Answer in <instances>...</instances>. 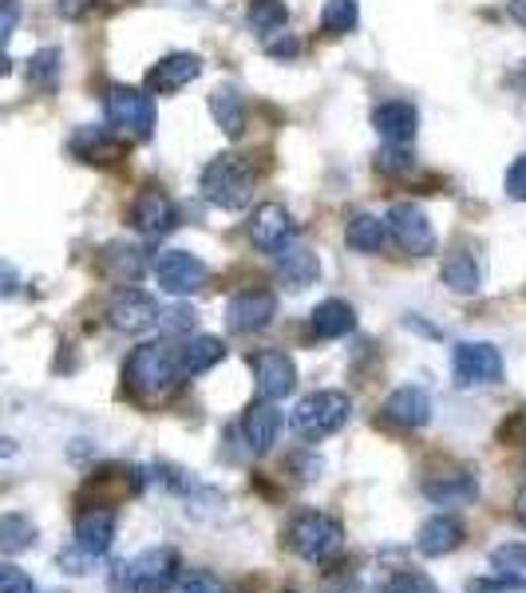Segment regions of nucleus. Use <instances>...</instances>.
<instances>
[{"instance_id": "f257e3e1", "label": "nucleus", "mask_w": 526, "mask_h": 593, "mask_svg": "<svg viewBox=\"0 0 526 593\" xmlns=\"http://www.w3.org/2000/svg\"><path fill=\"white\" fill-rule=\"evenodd\" d=\"M123 384L127 392L139 396L142 403H155L162 396H171L174 384L179 380V349H171L167 341L155 344H139V349L127 356L123 364Z\"/></svg>"}, {"instance_id": "f03ea898", "label": "nucleus", "mask_w": 526, "mask_h": 593, "mask_svg": "<svg viewBox=\"0 0 526 593\" xmlns=\"http://www.w3.org/2000/svg\"><path fill=\"white\" fill-rule=\"evenodd\" d=\"M183 578V558L174 546H151L135 554L132 562L112 566V590L115 593H171Z\"/></svg>"}, {"instance_id": "7ed1b4c3", "label": "nucleus", "mask_w": 526, "mask_h": 593, "mask_svg": "<svg viewBox=\"0 0 526 593\" xmlns=\"http://www.w3.org/2000/svg\"><path fill=\"white\" fill-rule=\"evenodd\" d=\"M353 415V400L344 392H309L294 412H289V427L297 440L313 443L324 435H336Z\"/></svg>"}, {"instance_id": "20e7f679", "label": "nucleus", "mask_w": 526, "mask_h": 593, "mask_svg": "<svg viewBox=\"0 0 526 593\" xmlns=\"http://www.w3.org/2000/svg\"><path fill=\"white\" fill-rule=\"evenodd\" d=\"M203 194L218 210H242L245 202L253 198L250 162H242L238 155H218V159H210L203 171Z\"/></svg>"}, {"instance_id": "39448f33", "label": "nucleus", "mask_w": 526, "mask_h": 593, "mask_svg": "<svg viewBox=\"0 0 526 593\" xmlns=\"http://www.w3.org/2000/svg\"><path fill=\"white\" fill-rule=\"evenodd\" d=\"M289 550L297 554V558H305V562H333L336 554H341L344 546V531L336 518H329V514H297L294 526H289Z\"/></svg>"}, {"instance_id": "423d86ee", "label": "nucleus", "mask_w": 526, "mask_h": 593, "mask_svg": "<svg viewBox=\"0 0 526 593\" xmlns=\"http://www.w3.org/2000/svg\"><path fill=\"white\" fill-rule=\"evenodd\" d=\"M107 119L115 132H127L135 139H151L155 135V100L151 91L139 88H112L107 91Z\"/></svg>"}, {"instance_id": "0eeeda50", "label": "nucleus", "mask_w": 526, "mask_h": 593, "mask_svg": "<svg viewBox=\"0 0 526 593\" xmlns=\"http://www.w3.org/2000/svg\"><path fill=\"white\" fill-rule=\"evenodd\" d=\"M388 233L396 238V246L412 258H432L435 253V230L427 214L415 206V202H396L392 210H388Z\"/></svg>"}, {"instance_id": "6e6552de", "label": "nucleus", "mask_w": 526, "mask_h": 593, "mask_svg": "<svg viewBox=\"0 0 526 593\" xmlns=\"http://www.w3.org/2000/svg\"><path fill=\"white\" fill-rule=\"evenodd\" d=\"M451 368H456L459 388H483V384L503 380V352L487 341H467L451 356Z\"/></svg>"}, {"instance_id": "1a4fd4ad", "label": "nucleus", "mask_w": 526, "mask_h": 593, "mask_svg": "<svg viewBox=\"0 0 526 593\" xmlns=\"http://www.w3.org/2000/svg\"><path fill=\"white\" fill-rule=\"evenodd\" d=\"M155 277L167 293L174 297H191V293L203 289L206 282V265L203 258H194L191 250H162L159 262H155Z\"/></svg>"}, {"instance_id": "9d476101", "label": "nucleus", "mask_w": 526, "mask_h": 593, "mask_svg": "<svg viewBox=\"0 0 526 593\" xmlns=\"http://www.w3.org/2000/svg\"><path fill=\"white\" fill-rule=\"evenodd\" d=\"M107 321L119 332H147L151 324H159V305H155L151 293L119 289L107 305Z\"/></svg>"}, {"instance_id": "9b49d317", "label": "nucleus", "mask_w": 526, "mask_h": 593, "mask_svg": "<svg viewBox=\"0 0 526 593\" xmlns=\"http://www.w3.org/2000/svg\"><path fill=\"white\" fill-rule=\"evenodd\" d=\"M385 423L400 427V432H420L432 423V396L424 388H415V384H404V388H396L392 396L385 400Z\"/></svg>"}, {"instance_id": "f8f14e48", "label": "nucleus", "mask_w": 526, "mask_h": 593, "mask_svg": "<svg viewBox=\"0 0 526 593\" xmlns=\"http://www.w3.org/2000/svg\"><path fill=\"white\" fill-rule=\"evenodd\" d=\"M277 317V297L270 289H245L226 305V324L233 332H258Z\"/></svg>"}, {"instance_id": "ddd939ff", "label": "nucleus", "mask_w": 526, "mask_h": 593, "mask_svg": "<svg viewBox=\"0 0 526 593\" xmlns=\"http://www.w3.org/2000/svg\"><path fill=\"white\" fill-rule=\"evenodd\" d=\"M294 238V218L285 206L277 202H265L258 210L250 214V242L258 246L262 253H282Z\"/></svg>"}, {"instance_id": "4468645a", "label": "nucleus", "mask_w": 526, "mask_h": 593, "mask_svg": "<svg viewBox=\"0 0 526 593\" xmlns=\"http://www.w3.org/2000/svg\"><path fill=\"white\" fill-rule=\"evenodd\" d=\"M253 380L262 400H285L297 388V364L285 352H262L253 361Z\"/></svg>"}, {"instance_id": "2eb2a0df", "label": "nucleus", "mask_w": 526, "mask_h": 593, "mask_svg": "<svg viewBox=\"0 0 526 593\" xmlns=\"http://www.w3.org/2000/svg\"><path fill=\"white\" fill-rule=\"evenodd\" d=\"M198 76H203V60H198L194 52H171V56H162V60L151 68L147 91H151V95H171V91L194 83Z\"/></svg>"}, {"instance_id": "dca6fc26", "label": "nucleus", "mask_w": 526, "mask_h": 593, "mask_svg": "<svg viewBox=\"0 0 526 593\" xmlns=\"http://www.w3.org/2000/svg\"><path fill=\"white\" fill-rule=\"evenodd\" d=\"M132 221L147 238H162V233H171L179 226V206L162 191H142L132 206Z\"/></svg>"}, {"instance_id": "f3484780", "label": "nucleus", "mask_w": 526, "mask_h": 593, "mask_svg": "<svg viewBox=\"0 0 526 593\" xmlns=\"http://www.w3.org/2000/svg\"><path fill=\"white\" fill-rule=\"evenodd\" d=\"M467 538L464 523L451 518V514H432L420 531H415V550L424 554V558H444V554L459 550Z\"/></svg>"}, {"instance_id": "a211bd4d", "label": "nucleus", "mask_w": 526, "mask_h": 593, "mask_svg": "<svg viewBox=\"0 0 526 593\" xmlns=\"http://www.w3.org/2000/svg\"><path fill=\"white\" fill-rule=\"evenodd\" d=\"M282 412H277V400H262V403H253L250 412H245L242 420V440L245 447H250L253 455H262L270 452L277 443V435H282Z\"/></svg>"}, {"instance_id": "6ab92c4d", "label": "nucleus", "mask_w": 526, "mask_h": 593, "mask_svg": "<svg viewBox=\"0 0 526 593\" xmlns=\"http://www.w3.org/2000/svg\"><path fill=\"white\" fill-rule=\"evenodd\" d=\"M115 543V511L112 506H92L76 518V546L88 554H107Z\"/></svg>"}, {"instance_id": "aec40b11", "label": "nucleus", "mask_w": 526, "mask_h": 593, "mask_svg": "<svg viewBox=\"0 0 526 593\" xmlns=\"http://www.w3.org/2000/svg\"><path fill=\"white\" fill-rule=\"evenodd\" d=\"M424 494L435 506H467L479 499V483H476V475H467V471L432 475L424 483Z\"/></svg>"}, {"instance_id": "412c9836", "label": "nucleus", "mask_w": 526, "mask_h": 593, "mask_svg": "<svg viewBox=\"0 0 526 593\" xmlns=\"http://www.w3.org/2000/svg\"><path fill=\"white\" fill-rule=\"evenodd\" d=\"M226 356V344L218 337H191L179 349V380H194V376L210 373L214 364Z\"/></svg>"}, {"instance_id": "4be33fe9", "label": "nucleus", "mask_w": 526, "mask_h": 593, "mask_svg": "<svg viewBox=\"0 0 526 593\" xmlns=\"http://www.w3.org/2000/svg\"><path fill=\"white\" fill-rule=\"evenodd\" d=\"M277 277L282 285L289 289H305V285H313L321 277V262H317L313 250H305V246H285L277 253Z\"/></svg>"}, {"instance_id": "5701e85b", "label": "nucleus", "mask_w": 526, "mask_h": 593, "mask_svg": "<svg viewBox=\"0 0 526 593\" xmlns=\"http://www.w3.org/2000/svg\"><path fill=\"white\" fill-rule=\"evenodd\" d=\"M309 324H313V337H321V341H341V337H348L356 329V309L348 301H336L333 297V301L317 305Z\"/></svg>"}, {"instance_id": "b1692460", "label": "nucleus", "mask_w": 526, "mask_h": 593, "mask_svg": "<svg viewBox=\"0 0 526 593\" xmlns=\"http://www.w3.org/2000/svg\"><path fill=\"white\" fill-rule=\"evenodd\" d=\"M415 123H420V119H415L412 103L392 100V103H380V107L373 111V127L385 135L388 142H412Z\"/></svg>"}, {"instance_id": "393cba45", "label": "nucleus", "mask_w": 526, "mask_h": 593, "mask_svg": "<svg viewBox=\"0 0 526 593\" xmlns=\"http://www.w3.org/2000/svg\"><path fill=\"white\" fill-rule=\"evenodd\" d=\"M444 285L451 293H459V297H476L479 285H483V270H479L476 262V253H467V250H456V253H447L444 258Z\"/></svg>"}, {"instance_id": "a878e982", "label": "nucleus", "mask_w": 526, "mask_h": 593, "mask_svg": "<svg viewBox=\"0 0 526 593\" xmlns=\"http://www.w3.org/2000/svg\"><path fill=\"white\" fill-rule=\"evenodd\" d=\"M385 238H388V221L373 218V214H356L348 221V230H344V242H348L353 253H380L385 250Z\"/></svg>"}, {"instance_id": "bb28decb", "label": "nucleus", "mask_w": 526, "mask_h": 593, "mask_svg": "<svg viewBox=\"0 0 526 593\" xmlns=\"http://www.w3.org/2000/svg\"><path fill=\"white\" fill-rule=\"evenodd\" d=\"M210 115H214V123L222 127L230 139H242V132H245V103H242V95L233 88H218L210 95Z\"/></svg>"}, {"instance_id": "cd10ccee", "label": "nucleus", "mask_w": 526, "mask_h": 593, "mask_svg": "<svg viewBox=\"0 0 526 593\" xmlns=\"http://www.w3.org/2000/svg\"><path fill=\"white\" fill-rule=\"evenodd\" d=\"M36 543V526H32L28 514H4L0 518V554H24Z\"/></svg>"}, {"instance_id": "c85d7f7f", "label": "nucleus", "mask_w": 526, "mask_h": 593, "mask_svg": "<svg viewBox=\"0 0 526 593\" xmlns=\"http://www.w3.org/2000/svg\"><path fill=\"white\" fill-rule=\"evenodd\" d=\"M28 80H32V88H41V91L56 88V83H60V52L56 48L36 52L28 60Z\"/></svg>"}, {"instance_id": "c756f323", "label": "nucleus", "mask_w": 526, "mask_h": 593, "mask_svg": "<svg viewBox=\"0 0 526 593\" xmlns=\"http://www.w3.org/2000/svg\"><path fill=\"white\" fill-rule=\"evenodd\" d=\"M356 21H361V12H356V0H324V12H321L324 32L344 36V32L356 28Z\"/></svg>"}, {"instance_id": "7c9ffc66", "label": "nucleus", "mask_w": 526, "mask_h": 593, "mask_svg": "<svg viewBox=\"0 0 526 593\" xmlns=\"http://www.w3.org/2000/svg\"><path fill=\"white\" fill-rule=\"evenodd\" d=\"M289 21V12H285L282 0H258L250 12V24L253 32H262V36H270V32H282V24Z\"/></svg>"}, {"instance_id": "2f4dec72", "label": "nucleus", "mask_w": 526, "mask_h": 593, "mask_svg": "<svg viewBox=\"0 0 526 593\" xmlns=\"http://www.w3.org/2000/svg\"><path fill=\"white\" fill-rule=\"evenodd\" d=\"M142 253L139 250H132V246H112L107 250V270L115 273V277H123V282H135L142 273Z\"/></svg>"}, {"instance_id": "473e14b6", "label": "nucleus", "mask_w": 526, "mask_h": 593, "mask_svg": "<svg viewBox=\"0 0 526 593\" xmlns=\"http://www.w3.org/2000/svg\"><path fill=\"white\" fill-rule=\"evenodd\" d=\"M491 566L511 578H523L526 582V543H511V546H495L491 550Z\"/></svg>"}, {"instance_id": "72a5a7b5", "label": "nucleus", "mask_w": 526, "mask_h": 593, "mask_svg": "<svg viewBox=\"0 0 526 593\" xmlns=\"http://www.w3.org/2000/svg\"><path fill=\"white\" fill-rule=\"evenodd\" d=\"M194 309L191 305H171V309L162 312L159 309V329H162V337H186V332H194Z\"/></svg>"}, {"instance_id": "f704fd0d", "label": "nucleus", "mask_w": 526, "mask_h": 593, "mask_svg": "<svg viewBox=\"0 0 526 593\" xmlns=\"http://www.w3.org/2000/svg\"><path fill=\"white\" fill-rule=\"evenodd\" d=\"M467 593H526V582L523 578H511V573H503V578H471L467 582Z\"/></svg>"}, {"instance_id": "c9c22d12", "label": "nucleus", "mask_w": 526, "mask_h": 593, "mask_svg": "<svg viewBox=\"0 0 526 593\" xmlns=\"http://www.w3.org/2000/svg\"><path fill=\"white\" fill-rule=\"evenodd\" d=\"M376 171H385V174H408V171H412V155L404 151V142H388L385 151L376 155Z\"/></svg>"}, {"instance_id": "e433bc0d", "label": "nucleus", "mask_w": 526, "mask_h": 593, "mask_svg": "<svg viewBox=\"0 0 526 593\" xmlns=\"http://www.w3.org/2000/svg\"><path fill=\"white\" fill-rule=\"evenodd\" d=\"M385 593H439V585H435L427 573L404 570V573H396L392 582H388Z\"/></svg>"}, {"instance_id": "4c0bfd02", "label": "nucleus", "mask_w": 526, "mask_h": 593, "mask_svg": "<svg viewBox=\"0 0 526 593\" xmlns=\"http://www.w3.org/2000/svg\"><path fill=\"white\" fill-rule=\"evenodd\" d=\"M289 471H294L297 479H305V483H313L317 475L324 471V459L317 452H294V459H289Z\"/></svg>"}, {"instance_id": "58836bf2", "label": "nucleus", "mask_w": 526, "mask_h": 593, "mask_svg": "<svg viewBox=\"0 0 526 593\" xmlns=\"http://www.w3.org/2000/svg\"><path fill=\"white\" fill-rule=\"evenodd\" d=\"M183 593H230V585L222 578H214V573H186L183 578Z\"/></svg>"}, {"instance_id": "ea45409f", "label": "nucleus", "mask_w": 526, "mask_h": 593, "mask_svg": "<svg viewBox=\"0 0 526 593\" xmlns=\"http://www.w3.org/2000/svg\"><path fill=\"white\" fill-rule=\"evenodd\" d=\"M0 593H36L32 578L16 566H0Z\"/></svg>"}, {"instance_id": "a19ab883", "label": "nucleus", "mask_w": 526, "mask_h": 593, "mask_svg": "<svg viewBox=\"0 0 526 593\" xmlns=\"http://www.w3.org/2000/svg\"><path fill=\"white\" fill-rule=\"evenodd\" d=\"M16 24H21V4L16 0H0V48H9Z\"/></svg>"}, {"instance_id": "79ce46f5", "label": "nucleus", "mask_w": 526, "mask_h": 593, "mask_svg": "<svg viewBox=\"0 0 526 593\" xmlns=\"http://www.w3.org/2000/svg\"><path fill=\"white\" fill-rule=\"evenodd\" d=\"M95 562H100V554H88V550H80V546H76V550H64L60 554V566L68 573H92Z\"/></svg>"}, {"instance_id": "37998d69", "label": "nucleus", "mask_w": 526, "mask_h": 593, "mask_svg": "<svg viewBox=\"0 0 526 593\" xmlns=\"http://www.w3.org/2000/svg\"><path fill=\"white\" fill-rule=\"evenodd\" d=\"M506 194L515 202H526V159L511 162V171H506Z\"/></svg>"}, {"instance_id": "c03bdc74", "label": "nucleus", "mask_w": 526, "mask_h": 593, "mask_svg": "<svg viewBox=\"0 0 526 593\" xmlns=\"http://www.w3.org/2000/svg\"><path fill=\"white\" fill-rule=\"evenodd\" d=\"M16 285H21V273L12 270L9 262H0V297H9V293H16Z\"/></svg>"}, {"instance_id": "a18cd8bd", "label": "nucleus", "mask_w": 526, "mask_h": 593, "mask_svg": "<svg viewBox=\"0 0 526 593\" xmlns=\"http://www.w3.org/2000/svg\"><path fill=\"white\" fill-rule=\"evenodd\" d=\"M95 0H60V16H68V21H76V16H83V12L92 9Z\"/></svg>"}, {"instance_id": "49530a36", "label": "nucleus", "mask_w": 526, "mask_h": 593, "mask_svg": "<svg viewBox=\"0 0 526 593\" xmlns=\"http://www.w3.org/2000/svg\"><path fill=\"white\" fill-rule=\"evenodd\" d=\"M265 48L274 52V56H294L297 44H294V41H270V44H265Z\"/></svg>"}, {"instance_id": "de8ad7c7", "label": "nucleus", "mask_w": 526, "mask_h": 593, "mask_svg": "<svg viewBox=\"0 0 526 593\" xmlns=\"http://www.w3.org/2000/svg\"><path fill=\"white\" fill-rule=\"evenodd\" d=\"M511 16H515V24L526 28V0H511Z\"/></svg>"}, {"instance_id": "09e8293b", "label": "nucleus", "mask_w": 526, "mask_h": 593, "mask_svg": "<svg viewBox=\"0 0 526 593\" xmlns=\"http://www.w3.org/2000/svg\"><path fill=\"white\" fill-rule=\"evenodd\" d=\"M515 518L526 526V487H523V491H518V499H515Z\"/></svg>"}, {"instance_id": "8fccbe9b", "label": "nucleus", "mask_w": 526, "mask_h": 593, "mask_svg": "<svg viewBox=\"0 0 526 593\" xmlns=\"http://www.w3.org/2000/svg\"><path fill=\"white\" fill-rule=\"evenodd\" d=\"M9 455H16V443L4 440V435H0V459H9Z\"/></svg>"}]
</instances>
